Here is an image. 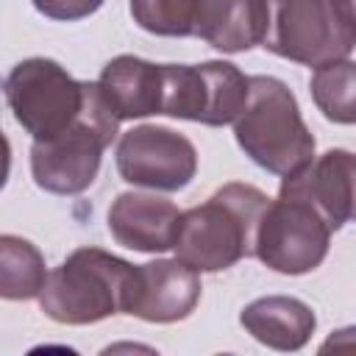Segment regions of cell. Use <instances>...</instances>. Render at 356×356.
Returning a JSON list of instances; mask_svg holds the SVG:
<instances>
[{
	"label": "cell",
	"instance_id": "cell-1",
	"mask_svg": "<svg viewBox=\"0 0 356 356\" xmlns=\"http://www.w3.org/2000/svg\"><path fill=\"white\" fill-rule=\"evenodd\" d=\"M270 197L250 184H225L206 203L184 211L175 231V253L197 273H220L253 256L256 225Z\"/></svg>",
	"mask_w": 356,
	"mask_h": 356
},
{
	"label": "cell",
	"instance_id": "cell-2",
	"mask_svg": "<svg viewBox=\"0 0 356 356\" xmlns=\"http://www.w3.org/2000/svg\"><path fill=\"white\" fill-rule=\"evenodd\" d=\"M136 264L100 248L72 250L42 284V312L67 325H89L111 314H125Z\"/></svg>",
	"mask_w": 356,
	"mask_h": 356
},
{
	"label": "cell",
	"instance_id": "cell-3",
	"mask_svg": "<svg viewBox=\"0 0 356 356\" xmlns=\"http://www.w3.org/2000/svg\"><path fill=\"white\" fill-rule=\"evenodd\" d=\"M234 134L250 161L281 178L314 159V136L300 117L295 95L270 75L248 78V103L234 120Z\"/></svg>",
	"mask_w": 356,
	"mask_h": 356
},
{
	"label": "cell",
	"instance_id": "cell-4",
	"mask_svg": "<svg viewBox=\"0 0 356 356\" xmlns=\"http://www.w3.org/2000/svg\"><path fill=\"white\" fill-rule=\"evenodd\" d=\"M120 120L106 106L97 83H89V95L78 120L56 134L39 139L31 147V172L36 186L53 195H78L92 186L100 170L103 150L117 136Z\"/></svg>",
	"mask_w": 356,
	"mask_h": 356
},
{
	"label": "cell",
	"instance_id": "cell-5",
	"mask_svg": "<svg viewBox=\"0 0 356 356\" xmlns=\"http://www.w3.org/2000/svg\"><path fill=\"white\" fill-rule=\"evenodd\" d=\"M261 44L289 61L320 67L350 58L356 44L353 0H267Z\"/></svg>",
	"mask_w": 356,
	"mask_h": 356
},
{
	"label": "cell",
	"instance_id": "cell-6",
	"mask_svg": "<svg viewBox=\"0 0 356 356\" xmlns=\"http://www.w3.org/2000/svg\"><path fill=\"white\" fill-rule=\"evenodd\" d=\"M86 81H75L53 58H25L6 78V100L17 122L39 139H53L83 111Z\"/></svg>",
	"mask_w": 356,
	"mask_h": 356
},
{
	"label": "cell",
	"instance_id": "cell-7",
	"mask_svg": "<svg viewBox=\"0 0 356 356\" xmlns=\"http://www.w3.org/2000/svg\"><path fill=\"white\" fill-rule=\"evenodd\" d=\"M161 114L203 125H228L248 103V78L228 61L161 64Z\"/></svg>",
	"mask_w": 356,
	"mask_h": 356
},
{
	"label": "cell",
	"instance_id": "cell-8",
	"mask_svg": "<svg viewBox=\"0 0 356 356\" xmlns=\"http://www.w3.org/2000/svg\"><path fill=\"white\" fill-rule=\"evenodd\" d=\"M328 222L300 197L278 195L259 217L253 256L284 275H303L323 264L328 253Z\"/></svg>",
	"mask_w": 356,
	"mask_h": 356
},
{
	"label": "cell",
	"instance_id": "cell-9",
	"mask_svg": "<svg viewBox=\"0 0 356 356\" xmlns=\"http://www.w3.org/2000/svg\"><path fill=\"white\" fill-rule=\"evenodd\" d=\"M117 170L134 186L175 192L197 172L195 145L164 125H139L122 134L117 145Z\"/></svg>",
	"mask_w": 356,
	"mask_h": 356
},
{
	"label": "cell",
	"instance_id": "cell-10",
	"mask_svg": "<svg viewBox=\"0 0 356 356\" xmlns=\"http://www.w3.org/2000/svg\"><path fill=\"white\" fill-rule=\"evenodd\" d=\"M197 300V270H192L181 259H156L147 264H136L125 314L142 317L147 323H175L189 317Z\"/></svg>",
	"mask_w": 356,
	"mask_h": 356
},
{
	"label": "cell",
	"instance_id": "cell-11",
	"mask_svg": "<svg viewBox=\"0 0 356 356\" xmlns=\"http://www.w3.org/2000/svg\"><path fill=\"white\" fill-rule=\"evenodd\" d=\"M353 172L356 164L348 150H328L284 175L278 195L306 200L328 228L337 231L353 217Z\"/></svg>",
	"mask_w": 356,
	"mask_h": 356
},
{
	"label": "cell",
	"instance_id": "cell-12",
	"mask_svg": "<svg viewBox=\"0 0 356 356\" xmlns=\"http://www.w3.org/2000/svg\"><path fill=\"white\" fill-rule=\"evenodd\" d=\"M178 217L181 211L172 200L142 192H122L108 209V231L120 245L131 250L161 253L175 242Z\"/></svg>",
	"mask_w": 356,
	"mask_h": 356
},
{
	"label": "cell",
	"instance_id": "cell-13",
	"mask_svg": "<svg viewBox=\"0 0 356 356\" xmlns=\"http://www.w3.org/2000/svg\"><path fill=\"white\" fill-rule=\"evenodd\" d=\"M97 89L120 122L161 114V64H150L136 56H117L103 67Z\"/></svg>",
	"mask_w": 356,
	"mask_h": 356
},
{
	"label": "cell",
	"instance_id": "cell-14",
	"mask_svg": "<svg viewBox=\"0 0 356 356\" xmlns=\"http://www.w3.org/2000/svg\"><path fill=\"white\" fill-rule=\"evenodd\" d=\"M239 323L245 325V331L253 339H259L267 348L298 350L312 339L317 317L298 298L267 295V298L248 303L239 314Z\"/></svg>",
	"mask_w": 356,
	"mask_h": 356
},
{
	"label": "cell",
	"instance_id": "cell-15",
	"mask_svg": "<svg viewBox=\"0 0 356 356\" xmlns=\"http://www.w3.org/2000/svg\"><path fill=\"white\" fill-rule=\"evenodd\" d=\"M267 17V0H203L195 36L222 53H242L261 44Z\"/></svg>",
	"mask_w": 356,
	"mask_h": 356
},
{
	"label": "cell",
	"instance_id": "cell-16",
	"mask_svg": "<svg viewBox=\"0 0 356 356\" xmlns=\"http://www.w3.org/2000/svg\"><path fill=\"white\" fill-rule=\"evenodd\" d=\"M44 278V256L39 253V248L22 236L0 234V298H39Z\"/></svg>",
	"mask_w": 356,
	"mask_h": 356
},
{
	"label": "cell",
	"instance_id": "cell-17",
	"mask_svg": "<svg viewBox=\"0 0 356 356\" xmlns=\"http://www.w3.org/2000/svg\"><path fill=\"white\" fill-rule=\"evenodd\" d=\"M353 86H356V70H353L350 58H339V61H328V64L314 67L312 97L328 120L342 122V125H350L356 120Z\"/></svg>",
	"mask_w": 356,
	"mask_h": 356
},
{
	"label": "cell",
	"instance_id": "cell-18",
	"mask_svg": "<svg viewBox=\"0 0 356 356\" xmlns=\"http://www.w3.org/2000/svg\"><path fill=\"white\" fill-rule=\"evenodd\" d=\"M203 0H131L139 28L156 36H195Z\"/></svg>",
	"mask_w": 356,
	"mask_h": 356
},
{
	"label": "cell",
	"instance_id": "cell-19",
	"mask_svg": "<svg viewBox=\"0 0 356 356\" xmlns=\"http://www.w3.org/2000/svg\"><path fill=\"white\" fill-rule=\"evenodd\" d=\"M33 6L39 14H44L50 19L70 22V19H83V17L95 14L103 6V0H33Z\"/></svg>",
	"mask_w": 356,
	"mask_h": 356
},
{
	"label": "cell",
	"instance_id": "cell-20",
	"mask_svg": "<svg viewBox=\"0 0 356 356\" xmlns=\"http://www.w3.org/2000/svg\"><path fill=\"white\" fill-rule=\"evenodd\" d=\"M8 170H11V145H8L6 134L0 131V189L8 181Z\"/></svg>",
	"mask_w": 356,
	"mask_h": 356
}]
</instances>
